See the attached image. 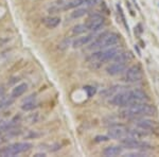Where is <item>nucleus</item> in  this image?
Masks as SVG:
<instances>
[{
	"mask_svg": "<svg viewBox=\"0 0 159 157\" xmlns=\"http://www.w3.org/2000/svg\"><path fill=\"white\" fill-rule=\"evenodd\" d=\"M156 114V108L153 105L145 103V102H139L127 106L124 111H121V116L126 119H134L142 117V116H154Z\"/></svg>",
	"mask_w": 159,
	"mask_h": 157,
	"instance_id": "1",
	"label": "nucleus"
},
{
	"mask_svg": "<svg viewBox=\"0 0 159 157\" xmlns=\"http://www.w3.org/2000/svg\"><path fill=\"white\" fill-rule=\"evenodd\" d=\"M32 144L29 142H15V143L9 144L0 149V156L8 157V156H16L19 154L26 153V151L31 150Z\"/></svg>",
	"mask_w": 159,
	"mask_h": 157,
	"instance_id": "2",
	"label": "nucleus"
},
{
	"mask_svg": "<svg viewBox=\"0 0 159 157\" xmlns=\"http://www.w3.org/2000/svg\"><path fill=\"white\" fill-rule=\"evenodd\" d=\"M119 50L117 48H107L106 50H100V51H97V52H93L92 54L88 56V61L91 62V63H105V62H108L110 59H112L119 53Z\"/></svg>",
	"mask_w": 159,
	"mask_h": 157,
	"instance_id": "3",
	"label": "nucleus"
},
{
	"mask_svg": "<svg viewBox=\"0 0 159 157\" xmlns=\"http://www.w3.org/2000/svg\"><path fill=\"white\" fill-rule=\"evenodd\" d=\"M109 103H112L115 106H129L132 104L137 103L135 101L134 97H132V90L128 91H123V92H119V94H115L112 96V98L110 99Z\"/></svg>",
	"mask_w": 159,
	"mask_h": 157,
	"instance_id": "4",
	"label": "nucleus"
},
{
	"mask_svg": "<svg viewBox=\"0 0 159 157\" xmlns=\"http://www.w3.org/2000/svg\"><path fill=\"white\" fill-rule=\"evenodd\" d=\"M121 146L126 149H132V150H151L152 146L148 142L139 141L137 138L134 137H126L121 139Z\"/></svg>",
	"mask_w": 159,
	"mask_h": 157,
	"instance_id": "5",
	"label": "nucleus"
},
{
	"mask_svg": "<svg viewBox=\"0 0 159 157\" xmlns=\"http://www.w3.org/2000/svg\"><path fill=\"white\" fill-rule=\"evenodd\" d=\"M105 19L102 15L96 13V14H91L88 17L87 21H86V27H87L88 31H91V32H97L100 29H102L104 27Z\"/></svg>",
	"mask_w": 159,
	"mask_h": 157,
	"instance_id": "6",
	"label": "nucleus"
},
{
	"mask_svg": "<svg viewBox=\"0 0 159 157\" xmlns=\"http://www.w3.org/2000/svg\"><path fill=\"white\" fill-rule=\"evenodd\" d=\"M142 80V70L138 65H134L125 71L124 81L128 83H136Z\"/></svg>",
	"mask_w": 159,
	"mask_h": 157,
	"instance_id": "7",
	"label": "nucleus"
},
{
	"mask_svg": "<svg viewBox=\"0 0 159 157\" xmlns=\"http://www.w3.org/2000/svg\"><path fill=\"white\" fill-rule=\"evenodd\" d=\"M120 40V35L115 32H107L105 34L103 42L100 46V49H107L110 47H115L116 45L119 42Z\"/></svg>",
	"mask_w": 159,
	"mask_h": 157,
	"instance_id": "8",
	"label": "nucleus"
},
{
	"mask_svg": "<svg viewBox=\"0 0 159 157\" xmlns=\"http://www.w3.org/2000/svg\"><path fill=\"white\" fill-rule=\"evenodd\" d=\"M127 133V128L122 124H116L109 127L108 130V137L112 139H120L123 138Z\"/></svg>",
	"mask_w": 159,
	"mask_h": 157,
	"instance_id": "9",
	"label": "nucleus"
},
{
	"mask_svg": "<svg viewBox=\"0 0 159 157\" xmlns=\"http://www.w3.org/2000/svg\"><path fill=\"white\" fill-rule=\"evenodd\" d=\"M135 124H136L137 127H140L142 130L149 131V132H154V131H156L158 127V124L156 121L152 120V119H148V118L140 119V120L136 121Z\"/></svg>",
	"mask_w": 159,
	"mask_h": 157,
	"instance_id": "10",
	"label": "nucleus"
},
{
	"mask_svg": "<svg viewBox=\"0 0 159 157\" xmlns=\"http://www.w3.org/2000/svg\"><path fill=\"white\" fill-rule=\"evenodd\" d=\"M106 73L109 75H117L122 73L123 71L126 70V63H118V62H115V63L110 64L106 67Z\"/></svg>",
	"mask_w": 159,
	"mask_h": 157,
	"instance_id": "11",
	"label": "nucleus"
},
{
	"mask_svg": "<svg viewBox=\"0 0 159 157\" xmlns=\"http://www.w3.org/2000/svg\"><path fill=\"white\" fill-rule=\"evenodd\" d=\"M95 38H96L95 32H91L90 34H87L85 35V36L78 37L76 39H74L73 42H72V47H73V48H81V47L90 44Z\"/></svg>",
	"mask_w": 159,
	"mask_h": 157,
	"instance_id": "12",
	"label": "nucleus"
},
{
	"mask_svg": "<svg viewBox=\"0 0 159 157\" xmlns=\"http://www.w3.org/2000/svg\"><path fill=\"white\" fill-rule=\"evenodd\" d=\"M42 23L45 27H47L48 29H54L61 23V18L56 17V16H49V17L43 18Z\"/></svg>",
	"mask_w": 159,
	"mask_h": 157,
	"instance_id": "13",
	"label": "nucleus"
},
{
	"mask_svg": "<svg viewBox=\"0 0 159 157\" xmlns=\"http://www.w3.org/2000/svg\"><path fill=\"white\" fill-rule=\"evenodd\" d=\"M123 152V147L120 146H110L107 147L103 150V155L110 157V156H118L120 154H122Z\"/></svg>",
	"mask_w": 159,
	"mask_h": 157,
	"instance_id": "14",
	"label": "nucleus"
},
{
	"mask_svg": "<svg viewBox=\"0 0 159 157\" xmlns=\"http://www.w3.org/2000/svg\"><path fill=\"white\" fill-rule=\"evenodd\" d=\"M28 89V85L26 83H21V84L17 85L15 86L13 89H12V92H11V96L13 97L14 99L18 98V97H21L23 94L26 92V90Z\"/></svg>",
	"mask_w": 159,
	"mask_h": 157,
	"instance_id": "15",
	"label": "nucleus"
},
{
	"mask_svg": "<svg viewBox=\"0 0 159 157\" xmlns=\"http://www.w3.org/2000/svg\"><path fill=\"white\" fill-rule=\"evenodd\" d=\"M132 97H134L135 101H136L137 103H139V102H145L149 100L148 95L141 89H132Z\"/></svg>",
	"mask_w": 159,
	"mask_h": 157,
	"instance_id": "16",
	"label": "nucleus"
},
{
	"mask_svg": "<svg viewBox=\"0 0 159 157\" xmlns=\"http://www.w3.org/2000/svg\"><path fill=\"white\" fill-rule=\"evenodd\" d=\"M37 107V102L35 101L34 99L28 98L23 101L22 105H21V109L25 111H33L34 108Z\"/></svg>",
	"mask_w": 159,
	"mask_h": 157,
	"instance_id": "17",
	"label": "nucleus"
},
{
	"mask_svg": "<svg viewBox=\"0 0 159 157\" xmlns=\"http://www.w3.org/2000/svg\"><path fill=\"white\" fill-rule=\"evenodd\" d=\"M14 99L12 96H3L0 99V111L6 109L14 103Z\"/></svg>",
	"mask_w": 159,
	"mask_h": 157,
	"instance_id": "18",
	"label": "nucleus"
},
{
	"mask_svg": "<svg viewBox=\"0 0 159 157\" xmlns=\"http://www.w3.org/2000/svg\"><path fill=\"white\" fill-rule=\"evenodd\" d=\"M129 134H131L132 137L137 138V139H140V138L149 136V135H150V132H149V131H145V130H142V128H140V127H138V128H136V130H131V131H129Z\"/></svg>",
	"mask_w": 159,
	"mask_h": 157,
	"instance_id": "19",
	"label": "nucleus"
},
{
	"mask_svg": "<svg viewBox=\"0 0 159 157\" xmlns=\"http://www.w3.org/2000/svg\"><path fill=\"white\" fill-rule=\"evenodd\" d=\"M112 59L118 63H126L127 61L132 59V55L129 52H119Z\"/></svg>",
	"mask_w": 159,
	"mask_h": 157,
	"instance_id": "20",
	"label": "nucleus"
},
{
	"mask_svg": "<svg viewBox=\"0 0 159 157\" xmlns=\"http://www.w3.org/2000/svg\"><path fill=\"white\" fill-rule=\"evenodd\" d=\"M87 31H88V29H87V27H86L85 23H80V25H76V26H74V27L72 28L71 33H72V35L76 36V35L84 34V33L87 32Z\"/></svg>",
	"mask_w": 159,
	"mask_h": 157,
	"instance_id": "21",
	"label": "nucleus"
},
{
	"mask_svg": "<svg viewBox=\"0 0 159 157\" xmlns=\"http://www.w3.org/2000/svg\"><path fill=\"white\" fill-rule=\"evenodd\" d=\"M86 13H87V9H86V8H80V9L74 10L73 12H71L70 17L72 18V19H78V18L83 17Z\"/></svg>",
	"mask_w": 159,
	"mask_h": 157,
	"instance_id": "22",
	"label": "nucleus"
},
{
	"mask_svg": "<svg viewBox=\"0 0 159 157\" xmlns=\"http://www.w3.org/2000/svg\"><path fill=\"white\" fill-rule=\"evenodd\" d=\"M118 86H115V87H112V88H107L103 91H101V96H104V97H112L117 92V89Z\"/></svg>",
	"mask_w": 159,
	"mask_h": 157,
	"instance_id": "23",
	"label": "nucleus"
},
{
	"mask_svg": "<svg viewBox=\"0 0 159 157\" xmlns=\"http://www.w3.org/2000/svg\"><path fill=\"white\" fill-rule=\"evenodd\" d=\"M84 89L86 90L88 97H92L93 95L96 94V88H95V87H92V86H85V87H84Z\"/></svg>",
	"mask_w": 159,
	"mask_h": 157,
	"instance_id": "24",
	"label": "nucleus"
},
{
	"mask_svg": "<svg viewBox=\"0 0 159 157\" xmlns=\"http://www.w3.org/2000/svg\"><path fill=\"white\" fill-rule=\"evenodd\" d=\"M69 45H70V39H68V38H66V39H64L63 42L59 44V48L61 49H67L69 47Z\"/></svg>",
	"mask_w": 159,
	"mask_h": 157,
	"instance_id": "25",
	"label": "nucleus"
},
{
	"mask_svg": "<svg viewBox=\"0 0 159 157\" xmlns=\"http://www.w3.org/2000/svg\"><path fill=\"white\" fill-rule=\"evenodd\" d=\"M108 140H109V137L108 136H101V135L96 136V138H95L96 142H105V141H108Z\"/></svg>",
	"mask_w": 159,
	"mask_h": 157,
	"instance_id": "26",
	"label": "nucleus"
},
{
	"mask_svg": "<svg viewBox=\"0 0 159 157\" xmlns=\"http://www.w3.org/2000/svg\"><path fill=\"white\" fill-rule=\"evenodd\" d=\"M98 2H99V0H85L84 4H85L86 6H96Z\"/></svg>",
	"mask_w": 159,
	"mask_h": 157,
	"instance_id": "27",
	"label": "nucleus"
},
{
	"mask_svg": "<svg viewBox=\"0 0 159 157\" xmlns=\"http://www.w3.org/2000/svg\"><path fill=\"white\" fill-rule=\"evenodd\" d=\"M4 91H6V90H4V88H3V87H0V99H1L2 98V97H3L4 96Z\"/></svg>",
	"mask_w": 159,
	"mask_h": 157,
	"instance_id": "28",
	"label": "nucleus"
}]
</instances>
